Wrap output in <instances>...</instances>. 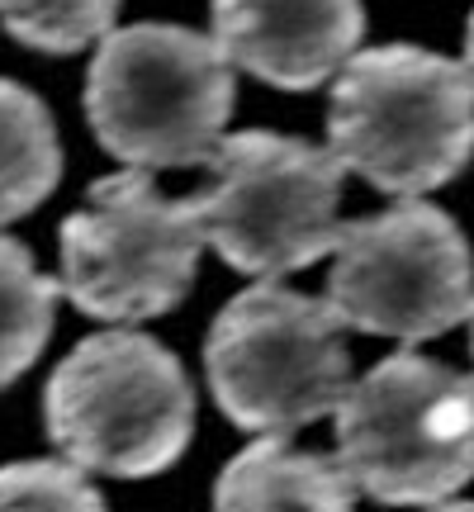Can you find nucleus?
<instances>
[{"label":"nucleus","mask_w":474,"mask_h":512,"mask_svg":"<svg viewBox=\"0 0 474 512\" xmlns=\"http://www.w3.org/2000/svg\"><path fill=\"white\" fill-rule=\"evenodd\" d=\"M62 143L48 105L29 86L0 76V223L34 214L57 190Z\"/></svg>","instance_id":"11"},{"label":"nucleus","mask_w":474,"mask_h":512,"mask_svg":"<svg viewBox=\"0 0 474 512\" xmlns=\"http://www.w3.org/2000/svg\"><path fill=\"white\" fill-rule=\"evenodd\" d=\"M328 299L275 280L223 304L204 337V375L228 422L242 432H299L337 413L351 384V351Z\"/></svg>","instance_id":"6"},{"label":"nucleus","mask_w":474,"mask_h":512,"mask_svg":"<svg viewBox=\"0 0 474 512\" xmlns=\"http://www.w3.org/2000/svg\"><path fill=\"white\" fill-rule=\"evenodd\" d=\"M209 181L190 195L204 247L242 275L275 280L337 247L342 171L332 147L247 128L209 157Z\"/></svg>","instance_id":"5"},{"label":"nucleus","mask_w":474,"mask_h":512,"mask_svg":"<svg viewBox=\"0 0 474 512\" xmlns=\"http://www.w3.org/2000/svg\"><path fill=\"white\" fill-rule=\"evenodd\" d=\"M0 512H105V498L72 460L0 465Z\"/></svg>","instance_id":"14"},{"label":"nucleus","mask_w":474,"mask_h":512,"mask_svg":"<svg viewBox=\"0 0 474 512\" xmlns=\"http://www.w3.org/2000/svg\"><path fill=\"white\" fill-rule=\"evenodd\" d=\"M124 0H0V24L38 53H81L114 29Z\"/></svg>","instance_id":"13"},{"label":"nucleus","mask_w":474,"mask_h":512,"mask_svg":"<svg viewBox=\"0 0 474 512\" xmlns=\"http://www.w3.org/2000/svg\"><path fill=\"white\" fill-rule=\"evenodd\" d=\"M233 100V62L214 34L181 24L110 29L86 72L91 133L138 171L204 166L223 143Z\"/></svg>","instance_id":"2"},{"label":"nucleus","mask_w":474,"mask_h":512,"mask_svg":"<svg viewBox=\"0 0 474 512\" xmlns=\"http://www.w3.org/2000/svg\"><path fill=\"white\" fill-rule=\"evenodd\" d=\"M223 57L275 91H313L365 34L361 0H209Z\"/></svg>","instance_id":"9"},{"label":"nucleus","mask_w":474,"mask_h":512,"mask_svg":"<svg viewBox=\"0 0 474 512\" xmlns=\"http://www.w3.org/2000/svg\"><path fill=\"white\" fill-rule=\"evenodd\" d=\"M465 72L474 81V15H470V29H465Z\"/></svg>","instance_id":"15"},{"label":"nucleus","mask_w":474,"mask_h":512,"mask_svg":"<svg viewBox=\"0 0 474 512\" xmlns=\"http://www.w3.org/2000/svg\"><path fill=\"white\" fill-rule=\"evenodd\" d=\"M332 157L384 195L418 200L474 157V81L465 62L384 43L351 53L332 81Z\"/></svg>","instance_id":"1"},{"label":"nucleus","mask_w":474,"mask_h":512,"mask_svg":"<svg viewBox=\"0 0 474 512\" xmlns=\"http://www.w3.org/2000/svg\"><path fill=\"white\" fill-rule=\"evenodd\" d=\"M356 479L323 451H299L285 432H266L223 465L214 512H356Z\"/></svg>","instance_id":"10"},{"label":"nucleus","mask_w":474,"mask_h":512,"mask_svg":"<svg viewBox=\"0 0 474 512\" xmlns=\"http://www.w3.org/2000/svg\"><path fill=\"white\" fill-rule=\"evenodd\" d=\"M432 512H474V503H446V508H432Z\"/></svg>","instance_id":"16"},{"label":"nucleus","mask_w":474,"mask_h":512,"mask_svg":"<svg viewBox=\"0 0 474 512\" xmlns=\"http://www.w3.org/2000/svg\"><path fill=\"white\" fill-rule=\"evenodd\" d=\"M57 294L62 280H48L24 242L0 233V389H10L48 347Z\"/></svg>","instance_id":"12"},{"label":"nucleus","mask_w":474,"mask_h":512,"mask_svg":"<svg viewBox=\"0 0 474 512\" xmlns=\"http://www.w3.org/2000/svg\"><path fill=\"white\" fill-rule=\"evenodd\" d=\"M470 356H474V309H470ZM474 380V375H470Z\"/></svg>","instance_id":"17"},{"label":"nucleus","mask_w":474,"mask_h":512,"mask_svg":"<svg viewBox=\"0 0 474 512\" xmlns=\"http://www.w3.org/2000/svg\"><path fill=\"white\" fill-rule=\"evenodd\" d=\"M332 313L356 332L427 342L474 309V256L451 214L403 200L342 223L328 275Z\"/></svg>","instance_id":"8"},{"label":"nucleus","mask_w":474,"mask_h":512,"mask_svg":"<svg viewBox=\"0 0 474 512\" xmlns=\"http://www.w3.org/2000/svg\"><path fill=\"white\" fill-rule=\"evenodd\" d=\"M337 460L389 508L451 498L474 479V380L418 351L370 366L337 403Z\"/></svg>","instance_id":"4"},{"label":"nucleus","mask_w":474,"mask_h":512,"mask_svg":"<svg viewBox=\"0 0 474 512\" xmlns=\"http://www.w3.org/2000/svg\"><path fill=\"white\" fill-rule=\"evenodd\" d=\"M200 219L128 166L86 190L62 223V294L100 323H147L181 304L200 266Z\"/></svg>","instance_id":"7"},{"label":"nucleus","mask_w":474,"mask_h":512,"mask_svg":"<svg viewBox=\"0 0 474 512\" xmlns=\"http://www.w3.org/2000/svg\"><path fill=\"white\" fill-rule=\"evenodd\" d=\"M43 422L62 456L114 479L171 470L195 432V389L147 332H95L53 370Z\"/></svg>","instance_id":"3"}]
</instances>
